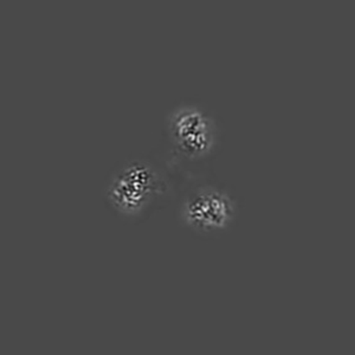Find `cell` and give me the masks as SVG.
I'll return each mask as SVG.
<instances>
[{
	"label": "cell",
	"instance_id": "6da1fadb",
	"mask_svg": "<svg viewBox=\"0 0 355 355\" xmlns=\"http://www.w3.org/2000/svg\"><path fill=\"white\" fill-rule=\"evenodd\" d=\"M167 178L155 164L128 159L114 168L103 189L105 205L127 223L141 222L168 194Z\"/></svg>",
	"mask_w": 355,
	"mask_h": 355
},
{
	"label": "cell",
	"instance_id": "3957f363",
	"mask_svg": "<svg viewBox=\"0 0 355 355\" xmlns=\"http://www.w3.org/2000/svg\"><path fill=\"white\" fill-rule=\"evenodd\" d=\"M166 140L178 157L200 162L216 154L220 144V127L214 114L196 102H182L165 116Z\"/></svg>",
	"mask_w": 355,
	"mask_h": 355
},
{
	"label": "cell",
	"instance_id": "7a4b0ae2",
	"mask_svg": "<svg viewBox=\"0 0 355 355\" xmlns=\"http://www.w3.org/2000/svg\"><path fill=\"white\" fill-rule=\"evenodd\" d=\"M239 202L231 191L214 182L194 186L180 199L177 217L180 225L202 239L227 234L239 217Z\"/></svg>",
	"mask_w": 355,
	"mask_h": 355
}]
</instances>
